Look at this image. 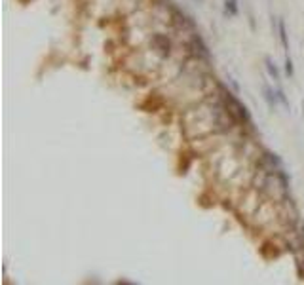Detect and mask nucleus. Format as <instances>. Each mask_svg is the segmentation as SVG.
<instances>
[{
  "label": "nucleus",
  "mask_w": 304,
  "mask_h": 285,
  "mask_svg": "<svg viewBox=\"0 0 304 285\" xmlns=\"http://www.w3.org/2000/svg\"><path fill=\"white\" fill-rule=\"evenodd\" d=\"M277 30H279V40H281V48L285 50V54L289 52V40H287V28L283 19H277Z\"/></svg>",
  "instance_id": "obj_1"
},
{
  "label": "nucleus",
  "mask_w": 304,
  "mask_h": 285,
  "mask_svg": "<svg viewBox=\"0 0 304 285\" xmlns=\"http://www.w3.org/2000/svg\"><path fill=\"white\" fill-rule=\"evenodd\" d=\"M266 69H268V72H270V76H274L276 80H279V72H277L276 65L272 63V59H266Z\"/></svg>",
  "instance_id": "obj_2"
},
{
  "label": "nucleus",
  "mask_w": 304,
  "mask_h": 285,
  "mask_svg": "<svg viewBox=\"0 0 304 285\" xmlns=\"http://www.w3.org/2000/svg\"><path fill=\"white\" fill-rule=\"evenodd\" d=\"M285 72H287L289 76H293V63H291L289 56H287V59H285Z\"/></svg>",
  "instance_id": "obj_3"
},
{
  "label": "nucleus",
  "mask_w": 304,
  "mask_h": 285,
  "mask_svg": "<svg viewBox=\"0 0 304 285\" xmlns=\"http://www.w3.org/2000/svg\"><path fill=\"white\" fill-rule=\"evenodd\" d=\"M303 116H304V103H303Z\"/></svg>",
  "instance_id": "obj_4"
}]
</instances>
